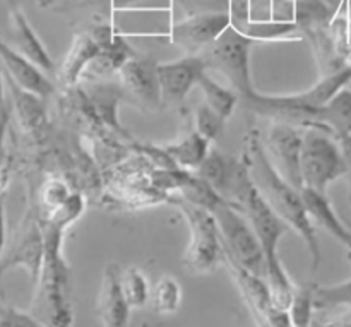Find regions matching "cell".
<instances>
[{
  "mask_svg": "<svg viewBox=\"0 0 351 327\" xmlns=\"http://www.w3.org/2000/svg\"><path fill=\"white\" fill-rule=\"evenodd\" d=\"M120 274H122V269L117 264L106 266L105 274H103L101 288H99L95 307L103 327H129L132 308L122 293Z\"/></svg>",
  "mask_w": 351,
  "mask_h": 327,
  "instance_id": "4fadbf2b",
  "label": "cell"
},
{
  "mask_svg": "<svg viewBox=\"0 0 351 327\" xmlns=\"http://www.w3.org/2000/svg\"><path fill=\"white\" fill-rule=\"evenodd\" d=\"M346 225H348V228H350V230H351V223H350V221H348V223H346ZM348 259H350V261H351V250H348Z\"/></svg>",
  "mask_w": 351,
  "mask_h": 327,
  "instance_id": "74e56055",
  "label": "cell"
},
{
  "mask_svg": "<svg viewBox=\"0 0 351 327\" xmlns=\"http://www.w3.org/2000/svg\"><path fill=\"white\" fill-rule=\"evenodd\" d=\"M43 232L33 223V225L27 226L26 232L21 233L19 239L9 249V252L2 256V259H0V278L10 267L21 266L27 271L31 283L34 284L38 280V274H40L41 263H43Z\"/></svg>",
  "mask_w": 351,
  "mask_h": 327,
  "instance_id": "5bb4252c",
  "label": "cell"
},
{
  "mask_svg": "<svg viewBox=\"0 0 351 327\" xmlns=\"http://www.w3.org/2000/svg\"><path fill=\"white\" fill-rule=\"evenodd\" d=\"M250 0H230V16H232L233 26L240 31H245L250 24Z\"/></svg>",
  "mask_w": 351,
  "mask_h": 327,
  "instance_id": "4dcf8cb0",
  "label": "cell"
},
{
  "mask_svg": "<svg viewBox=\"0 0 351 327\" xmlns=\"http://www.w3.org/2000/svg\"><path fill=\"white\" fill-rule=\"evenodd\" d=\"M302 197H304L305 208H307V213L312 221L322 226L326 232L331 233L338 242H341L346 249L351 250V230L336 215L328 195L324 192H317L314 189L304 187L302 189Z\"/></svg>",
  "mask_w": 351,
  "mask_h": 327,
  "instance_id": "2e32d148",
  "label": "cell"
},
{
  "mask_svg": "<svg viewBox=\"0 0 351 327\" xmlns=\"http://www.w3.org/2000/svg\"><path fill=\"white\" fill-rule=\"evenodd\" d=\"M254 41L256 40L247 36L243 31L232 24L223 31V34L215 43L209 45L201 53L208 69H216L221 72L228 79L230 84L235 88V91L243 96L252 108L263 96L254 89L252 79H250L249 55Z\"/></svg>",
  "mask_w": 351,
  "mask_h": 327,
  "instance_id": "5b68a950",
  "label": "cell"
},
{
  "mask_svg": "<svg viewBox=\"0 0 351 327\" xmlns=\"http://www.w3.org/2000/svg\"><path fill=\"white\" fill-rule=\"evenodd\" d=\"M223 123H225V120L218 113L213 112L208 105H202L197 108V113H195V130L208 141L216 139L221 134Z\"/></svg>",
  "mask_w": 351,
  "mask_h": 327,
  "instance_id": "f1b7e54d",
  "label": "cell"
},
{
  "mask_svg": "<svg viewBox=\"0 0 351 327\" xmlns=\"http://www.w3.org/2000/svg\"><path fill=\"white\" fill-rule=\"evenodd\" d=\"M3 194H0V259L5 250V209H3Z\"/></svg>",
  "mask_w": 351,
  "mask_h": 327,
  "instance_id": "d6a6232c",
  "label": "cell"
},
{
  "mask_svg": "<svg viewBox=\"0 0 351 327\" xmlns=\"http://www.w3.org/2000/svg\"><path fill=\"white\" fill-rule=\"evenodd\" d=\"M2 64H0V105H2L3 101H5V75H3V71H2Z\"/></svg>",
  "mask_w": 351,
  "mask_h": 327,
  "instance_id": "e575fe53",
  "label": "cell"
},
{
  "mask_svg": "<svg viewBox=\"0 0 351 327\" xmlns=\"http://www.w3.org/2000/svg\"><path fill=\"white\" fill-rule=\"evenodd\" d=\"M134 55V50L127 43L123 34H117L115 41L110 47L101 48L99 53L96 55L84 71L82 77L93 79V77H103V75H110L113 72H119L120 69L125 65L127 60H130Z\"/></svg>",
  "mask_w": 351,
  "mask_h": 327,
  "instance_id": "d6986e66",
  "label": "cell"
},
{
  "mask_svg": "<svg viewBox=\"0 0 351 327\" xmlns=\"http://www.w3.org/2000/svg\"><path fill=\"white\" fill-rule=\"evenodd\" d=\"M10 117H12V103H10V99H5V101L0 105V171L5 168V136L7 129H9Z\"/></svg>",
  "mask_w": 351,
  "mask_h": 327,
  "instance_id": "f546056e",
  "label": "cell"
},
{
  "mask_svg": "<svg viewBox=\"0 0 351 327\" xmlns=\"http://www.w3.org/2000/svg\"><path fill=\"white\" fill-rule=\"evenodd\" d=\"M182 304V287L175 278L163 276L156 281L149 293L147 305L154 314L171 315L180 308Z\"/></svg>",
  "mask_w": 351,
  "mask_h": 327,
  "instance_id": "7402d4cb",
  "label": "cell"
},
{
  "mask_svg": "<svg viewBox=\"0 0 351 327\" xmlns=\"http://www.w3.org/2000/svg\"><path fill=\"white\" fill-rule=\"evenodd\" d=\"M67 184L57 178H50L40 189V208L43 209L45 218H50L55 213L60 211L71 199Z\"/></svg>",
  "mask_w": 351,
  "mask_h": 327,
  "instance_id": "4316f807",
  "label": "cell"
},
{
  "mask_svg": "<svg viewBox=\"0 0 351 327\" xmlns=\"http://www.w3.org/2000/svg\"><path fill=\"white\" fill-rule=\"evenodd\" d=\"M239 163L240 161L232 160V158L225 156L221 153H209L206 160L202 161L201 167L197 168L199 177L208 182L225 199L230 191V185L235 178Z\"/></svg>",
  "mask_w": 351,
  "mask_h": 327,
  "instance_id": "ffe728a7",
  "label": "cell"
},
{
  "mask_svg": "<svg viewBox=\"0 0 351 327\" xmlns=\"http://www.w3.org/2000/svg\"><path fill=\"white\" fill-rule=\"evenodd\" d=\"M7 10H9V23L14 48L19 50L26 58H29L43 72H53V60H51L50 53L45 48V45L41 43V40L33 31L31 24L27 23L19 3L16 0H7Z\"/></svg>",
  "mask_w": 351,
  "mask_h": 327,
  "instance_id": "9a60e30c",
  "label": "cell"
},
{
  "mask_svg": "<svg viewBox=\"0 0 351 327\" xmlns=\"http://www.w3.org/2000/svg\"><path fill=\"white\" fill-rule=\"evenodd\" d=\"M211 213L216 218L219 235H221L223 256L242 266L243 269L266 280V256H264L259 237L254 232L250 221L245 219V215L225 199L218 202L211 209Z\"/></svg>",
  "mask_w": 351,
  "mask_h": 327,
  "instance_id": "8992f818",
  "label": "cell"
},
{
  "mask_svg": "<svg viewBox=\"0 0 351 327\" xmlns=\"http://www.w3.org/2000/svg\"><path fill=\"white\" fill-rule=\"evenodd\" d=\"M139 2V0H110V5L112 10H129L134 9V3Z\"/></svg>",
  "mask_w": 351,
  "mask_h": 327,
  "instance_id": "836d02e7",
  "label": "cell"
},
{
  "mask_svg": "<svg viewBox=\"0 0 351 327\" xmlns=\"http://www.w3.org/2000/svg\"><path fill=\"white\" fill-rule=\"evenodd\" d=\"M84 209L81 195H71L67 204L50 218H45L43 232L45 252L40 274L34 283L31 314L47 327H72L74 312L71 304V273L62 256L64 230L77 219Z\"/></svg>",
  "mask_w": 351,
  "mask_h": 327,
  "instance_id": "6da1fadb",
  "label": "cell"
},
{
  "mask_svg": "<svg viewBox=\"0 0 351 327\" xmlns=\"http://www.w3.org/2000/svg\"><path fill=\"white\" fill-rule=\"evenodd\" d=\"M0 327H47L31 312H23L7 304L0 295Z\"/></svg>",
  "mask_w": 351,
  "mask_h": 327,
  "instance_id": "83f0119b",
  "label": "cell"
},
{
  "mask_svg": "<svg viewBox=\"0 0 351 327\" xmlns=\"http://www.w3.org/2000/svg\"><path fill=\"white\" fill-rule=\"evenodd\" d=\"M0 64L5 69L7 77L12 79L19 88L43 99L53 93V84L43 74V71L36 67L29 58L24 57L19 50L3 41L2 36H0Z\"/></svg>",
  "mask_w": 351,
  "mask_h": 327,
  "instance_id": "7c38bea8",
  "label": "cell"
},
{
  "mask_svg": "<svg viewBox=\"0 0 351 327\" xmlns=\"http://www.w3.org/2000/svg\"><path fill=\"white\" fill-rule=\"evenodd\" d=\"M120 287H122L123 297H125L127 304L130 305L132 311L146 307L147 302H149L151 287L146 274L139 267H129V269L122 271Z\"/></svg>",
  "mask_w": 351,
  "mask_h": 327,
  "instance_id": "cb8c5ba5",
  "label": "cell"
},
{
  "mask_svg": "<svg viewBox=\"0 0 351 327\" xmlns=\"http://www.w3.org/2000/svg\"><path fill=\"white\" fill-rule=\"evenodd\" d=\"M36 2L40 3V5H43V7H50L51 3H55L57 0H36Z\"/></svg>",
  "mask_w": 351,
  "mask_h": 327,
  "instance_id": "8d00e7d4",
  "label": "cell"
},
{
  "mask_svg": "<svg viewBox=\"0 0 351 327\" xmlns=\"http://www.w3.org/2000/svg\"><path fill=\"white\" fill-rule=\"evenodd\" d=\"M163 151L173 160L177 167L199 168L209 154V141L197 130H191L180 141L165 146Z\"/></svg>",
  "mask_w": 351,
  "mask_h": 327,
  "instance_id": "44dd1931",
  "label": "cell"
},
{
  "mask_svg": "<svg viewBox=\"0 0 351 327\" xmlns=\"http://www.w3.org/2000/svg\"><path fill=\"white\" fill-rule=\"evenodd\" d=\"M243 158L261 195L304 239L312 257V269L315 271L321 264V247L315 235L314 221L305 208L302 191L295 189L276 170L257 130H250L247 134V153Z\"/></svg>",
  "mask_w": 351,
  "mask_h": 327,
  "instance_id": "3957f363",
  "label": "cell"
},
{
  "mask_svg": "<svg viewBox=\"0 0 351 327\" xmlns=\"http://www.w3.org/2000/svg\"><path fill=\"white\" fill-rule=\"evenodd\" d=\"M99 45L96 43L95 38L89 33H79L72 40L71 48L65 55L64 62L57 71V79L64 86H74L79 79H82V74L91 64L93 58L99 53Z\"/></svg>",
  "mask_w": 351,
  "mask_h": 327,
  "instance_id": "e0dca14e",
  "label": "cell"
},
{
  "mask_svg": "<svg viewBox=\"0 0 351 327\" xmlns=\"http://www.w3.org/2000/svg\"><path fill=\"white\" fill-rule=\"evenodd\" d=\"M187 219L191 242L185 249L182 264L192 274H209L223 263V245L218 223L211 211L182 199L177 201Z\"/></svg>",
  "mask_w": 351,
  "mask_h": 327,
  "instance_id": "52a82bcc",
  "label": "cell"
},
{
  "mask_svg": "<svg viewBox=\"0 0 351 327\" xmlns=\"http://www.w3.org/2000/svg\"><path fill=\"white\" fill-rule=\"evenodd\" d=\"M204 58L201 55H187L180 60L158 64L161 99L163 103L177 105L182 103L191 89L199 82V77L206 72Z\"/></svg>",
  "mask_w": 351,
  "mask_h": 327,
  "instance_id": "30bf717a",
  "label": "cell"
},
{
  "mask_svg": "<svg viewBox=\"0 0 351 327\" xmlns=\"http://www.w3.org/2000/svg\"><path fill=\"white\" fill-rule=\"evenodd\" d=\"M302 139H304V134H300V130L293 123L281 120L269 127L266 134V143H264V147L276 170L298 191L304 189L300 171Z\"/></svg>",
  "mask_w": 351,
  "mask_h": 327,
  "instance_id": "ba28073f",
  "label": "cell"
},
{
  "mask_svg": "<svg viewBox=\"0 0 351 327\" xmlns=\"http://www.w3.org/2000/svg\"><path fill=\"white\" fill-rule=\"evenodd\" d=\"M197 86H201L202 93H204L206 105H208L213 112L218 113V115L226 122V120L233 115V110H235L237 101H239L237 93H233L232 89L225 88V86L213 81L208 75V71L199 77Z\"/></svg>",
  "mask_w": 351,
  "mask_h": 327,
  "instance_id": "603a6c76",
  "label": "cell"
},
{
  "mask_svg": "<svg viewBox=\"0 0 351 327\" xmlns=\"http://www.w3.org/2000/svg\"><path fill=\"white\" fill-rule=\"evenodd\" d=\"M315 311H331V308H351V280L331 287H314Z\"/></svg>",
  "mask_w": 351,
  "mask_h": 327,
  "instance_id": "484cf974",
  "label": "cell"
},
{
  "mask_svg": "<svg viewBox=\"0 0 351 327\" xmlns=\"http://www.w3.org/2000/svg\"><path fill=\"white\" fill-rule=\"evenodd\" d=\"M300 153V171L304 187L328 192V187L346 175V163L338 137L321 123L307 125Z\"/></svg>",
  "mask_w": 351,
  "mask_h": 327,
  "instance_id": "277c9868",
  "label": "cell"
},
{
  "mask_svg": "<svg viewBox=\"0 0 351 327\" xmlns=\"http://www.w3.org/2000/svg\"><path fill=\"white\" fill-rule=\"evenodd\" d=\"M125 91L144 108L156 110L163 105L161 99L158 62L147 57H132L119 71Z\"/></svg>",
  "mask_w": 351,
  "mask_h": 327,
  "instance_id": "8fae6325",
  "label": "cell"
},
{
  "mask_svg": "<svg viewBox=\"0 0 351 327\" xmlns=\"http://www.w3.org/2000/svg\"><path fill=\"white\" fill-rule=\"evenodd\" d=\"M314 287L315 284H302L295 287L293 298L288 307L290 321L293 327H311L314 319Z\"/></svg>",
  "mask_w": 351,
  "mask_h": 327,
  "instance_id": "d4e9b609",
  "label": "cell"
},
{
  "mask_svg": "<svg viewBox=\"0 0 351 327\" xmlns=\"http://www.w3.org/2000/svg\"><path fill=\"white\" fill-rule=\"evenodd\" d=\"M319 327H351V317L346 319V321L331 322V324H321Z\"/></svg>",
  "mask_w": 351,
  "mask_h": 327,
  "instance_id": "d590c367",
  "label": "cell"
},
{
  "mask_svg": "<svg viewBox=\"0 0 351 327\" xmlns=\"http://www.w3.org/2000/svg\"><path fill=\"white\" fill-rule=\"evenodd\" d=\"M339 147H341L343 158L346 163V175H348V185H350V202H351V134L338 137Z\"/></svg>",
  "mask_w": 351,
  "mask_h": 327,
  "instance_id": "1f68e13d",
  "label": "cell"
},
{
  "mask_svg": "<svg viewBox=\"0 0 351 327\" xmlns=\"http://www.w3.org/2000/svg\"><path fill=\"white\" fill-rule=\"evenodd\" d=\"M225 201H228L230 204L235 206L245 215L256 235L259 237L264 256H266V280L271 288V293H273V300L276 307L288 311L291 298H293L295 284L291 283L287 269L281 264L280 256H278V245H280V240L283 239L285 233L293 228L261 195L259 189L256 187L252 177H250L245 158L239 163L235 178L230 185Z\"/></svg>",
  "mask_w": 351,
  "mask_h": 327,
  "instance_id": "7a4b0ae2",
  "label": "cell"
},
{
  "mask_svg": "<svg viewBox=\"0 0 351 327\" xmlns=\"http://www.w3.org/2000/svg\"><path fill=\"white\" fill-rule=\"evenodd\" d=\"M230 12H202L187 17L182 23L175 24L167 34L173 43L187 48L191 51L202 50L215 43L226 27L232 26Z\"/></svg>",
  "mask_w": 351,
  "mask_h": 327,
  "instance_id": "9c48e42d",
  "label": "cell"
},
{
  "mask_svg": "<svg viewBox=\"0 0 351 327\" xmlns=\"http://www.w3.org/2000/svg\"><path fill=\"white\" fill-rule=\"evenodd\" d=\"M5 86L10 93V103H12V112L17 113L21 127L26 132H36L45 123V108L43 98L19 88L12 79L5 75Z\"/></svg>",
  "mask_w": 351,
  "mask_h": 327,
  "instance_id": "ac0fdd59",
  "label": "cell"
}]
</instances>
